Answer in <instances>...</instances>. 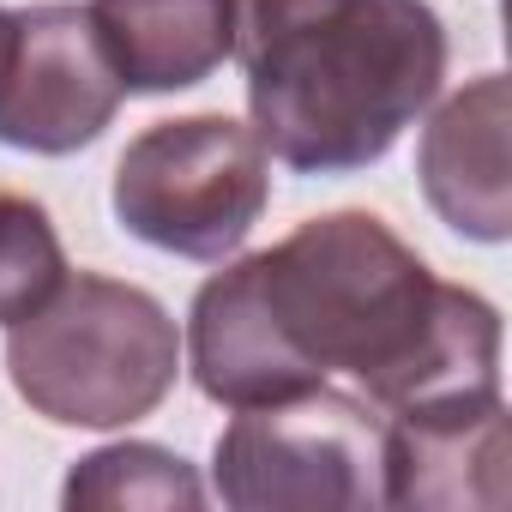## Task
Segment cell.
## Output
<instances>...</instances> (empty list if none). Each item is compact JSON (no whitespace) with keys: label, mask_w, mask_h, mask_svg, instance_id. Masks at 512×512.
<instances>
[{"label":"cell","mask_w":512,"mask_h":512,"mask_svg":"<svg viewBox=\"0 0 512 512\" xmlns=\"http://www.w3.org/2000/svg\"><path fill=\"white\" fill-rule=\"evenodd\" d=\"M61 506L67 512H115V506H205V482L199 470L157 446V440H115V446H97L85 452L67 482H61Z\"/></svg>","instance_id":"30bf717a"},{"label":"cell","mask_w":512,"mask_h":512,"mask_svg":"<svg viewBox=\"0 0 512 512\" xmlns=\"http://www.w3.org/2000/svg\"><path fill=\"white\" fill-rule=\"evenodd\" d=\"M506 127H512V91L506 73H482L464 91H452L416 145V181L446 229L464 241L500 247L512 235V175H506Z\"/></svg>","instance_id":"ba28073f"},{"label":"cell","mask_w":512,"mask_h":512,"mask_svg":"<svg viewBox=\"0 0 512 512\" xmlns=\"http://www.w3.org/2000/svg\"><path fill=\"white\" fill-rule=\"evenodd\" d=\"M181 344L193 386L229 410L296 398L332 374H350L380 410L500 392V308L440 284L374 211L308 217L205 278Z\"/></svg>","instance_id":"6da1fadb"},{"label":"cell","mask_w":512,"mask_h":512,"mask_svg":"<svg viewBox=\"0 0 512 512\" xmlns=\"http://www.w3.org/2000/svg\"><path fill=\"white\" fill-rule=\"evenodd\" d=\"M115 61L73 0L13 13V55L0 79V145L31 157H73L97 145L121 109Z\"/></svg>","instance_id":"8992f818"},{"label":"cell","mask_w":512,"mask_h":512,"mask_svg":"<svg viewBox=\"0 0 512 512\" xmlns=\"http://www.w3.org/2000/svg\"><path fill=\"white\" fill-rule=\"evenodd\" d=\"M229 61L266 157L356 175L440 97L446 25L428 0H229Z\"/></svg>","instance_id":"7a4b0ae2"},{"label":"cell","mask_w":512,"mask_h":512,"mask_svg":"<svg viewBox=\"0 0 512 512\" xmlns=\"http://www.w3.org/2000/svg\"><path fill=\"white\" fill-rule=\"evenodd\" d=\"M67 272L73 266H67L49 205L25 193H0V326L31 314Z\"/></svg>","instance_id":"8fae6325"},{"label":"cell","mask_w":512,"mask_h":512,"mask_svg":"<svg viewBox=\"0 0 512 512\" xmlns=\"http://www.w3.org/2000/svg\"><path fill=\"white\" fill-rule=\"evenodd\" d=\"M506 404L500 392H452L428 404H404L386 422V464H380V506L416 512H464V506H506Z\"/></svg>","instance_id":"52a82bcc"},{"label":"cell","mask_w":512,"mask_h":512,"mask_svg":"<svg viewBox=\"0 0 512 512\" xmlns=\"http://www.w3.org/2000/svg\"><path fill=\"white\" fill-rule=\"evenodd\" d=\"M181 374L169 308L121 278L67 272L7 326V380L55 428H127L151 416Z\"/></svg>","instance_id":"3957f363"},{"label":"cell","mask_w":512,"mask_h":512,"mask_svg":"<svg viewBox=\"0 0 512 512\" xmlns=\"http://www.w3.org/2000/svg\"><path fill=\"white\" fill-rule=\"evenodd\" d=\"M386 416L362 392L308 386L278 404H247L211 446V488L235 512L380 506Z\"/></svg>","instance_id":"5b68a950"},{"label":"cell","mask_w":512,"mask_h":512,"mask_svg":"<svg viewBox=\"0 0 512 512\" xmlns=\"http://www.w3.org/2000/svg\"><path fill=\"white\" fill-rule=\"evenodd\" d=\"M85 13L127 97L193 91L229 61V0H91Z\"/></svg>","instance_id":"9c48e42d"},{"label":"cell","mask_w":512,"mask_h":512,"mask_svg":"<svg viewBox=\"0 0 512 512\" xmlns=\"http://www.w3.org/2000/svg\"><path fill=\"white\" fill-rule=\"evenodd\" d=\"M7 55H13V13L0 7V79H7Z\"/></svg>","instance_id":"7c38bea8"},{"label":"cell","mask_w":512,"mask_h":512,"mask_svg":"<svg viewBox=\"0 0 512 512\" xmlns=\"http://www.w3.org/2000/svg\"><path fill=\"white\" fill-rule=\"evenodd\" d=\"M272 199V157L235 115H181L145 127L115 163V223L175 260L223 266Z\"/></svg>","instance_id":"277c9868"}]
</instances>
